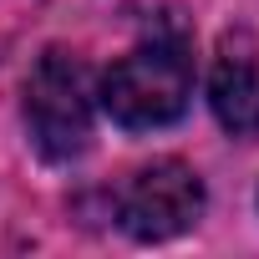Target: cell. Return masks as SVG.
Returning <instances> with one entry per match:
<instances>
[{"instance_id": "1", "label": "cell", "mask_w": 259, "mask_h": 259, "mask_svg": "<svg viewBox=\"0 0 259 259\" xmlns=\"http://www.w3.org/2000/svg\"><path fill=\"white\" fill-rule=\"evenodd\" d=\"M188 97H193L188 46L183 41H163V36L143 41L138 51H127L102 76V107L127 133H153V127L178 122L188 112Z\"/></svg>"}, {"instance_id": "2", "label": "cell", "mask_w": 259, "mask_h": 259, "mask_svg": "<svg viewBox=\"0 0 259 259\" xmlns=\"http://www.w3.org/2000/svg\"><path fill=\"white\" fill-rule=\"evenodd\" d=\"M26 127L46 163H71L92 143V76L71 51H46L26 76Z\"/></svg>"}, {"instance_id": "3", "label": "cell", "mask_w": 259, "mask_h": 259, "mask_svg": "<svg viewBox=\"0 0 259 259\" xmlns=\"http://www.w3.org/2000/svg\"><path fill=\"white\" fill-rule=\"evenodd\" d=\"M198 213H203V178L188 163H178V158L138 168L133 183H127L122 198H117L122 229L133 239H143V244H163V239L193 229Z\"/></svg>"}, {"instance_id": "4", "label": "cell", "mask_w": 259, "mask_h": 259, "mask_svg": "<svg viewBox=\"0 0 259 259\" xmlns=\"http://www.w3.org/2000/svg\"><path fill=\"white\" fill-rule=\"evenodd\" d=\"M208 107L229 138H259V51L249 36H224L208 71Z\"/></svg>"}]
</instances>
